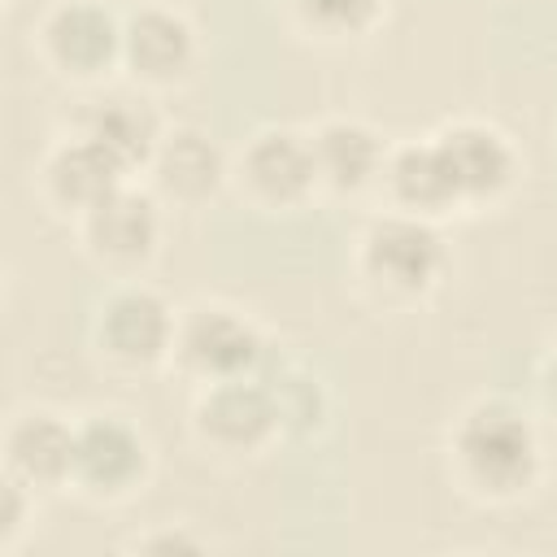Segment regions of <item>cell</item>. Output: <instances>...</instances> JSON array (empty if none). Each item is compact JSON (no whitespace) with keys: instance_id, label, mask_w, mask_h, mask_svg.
Instances as JSON below:
<instances>
[{"instance_id":"obj_2","label":"cell","mask_w":557,"mask_h":557,"mask_svg":"<svg viewBox=\"0 0 557 557\" xmlns=\"http://www.w3.org/2000/svg\"><path fill=\"white\" fill-rule=\"evenodd\" d=\"M444 265H448V248L431 218L392 209V213L374 218L357 239L361 278L392 300H413V296L431 292L435 278L444 274Z\"/></svg>"},{"instance_id":"obj_5","label":"cell","mask_w":557,"mask_h":557,"mask_svg":"<svg viewBox=\"0 0 557 557\" xmlns=\"http://www.w3.org/2000/svg\"><path fill=\"white\" fill-rule=\"evenodd\" d=\"M178 313L144 283H122L104 296L91 339L113 370H152L174 352Z\"/></svg>"},{"instance_id":"obj_18","label":"cell","mask_w":557,"mask_h":557,"mask_svg":"<svg viewBox=\"0 0 557 557\" xmlns=\"http://www.w3.org/2000/svg\"><path fill=\"white\" fill-rule=\"evenodd\" d=\"M287 4L296 22L318 39H357L383 13V0H287Z\"/></svg>"},{"instance_id":"obj_1","label":"cell","mask_w":557,"mask_h":557,"mask_svg":"<svg viewBox=\"0 0 557 557\" xmlns=\"http://www.w3.org/2000/svg\"><path fill=\"white\" fill-rule=\"evenodd\" d=\"M453 479L479 500H518L544 474V448L522 409L509 400L470 405L448 435Z\"/></svg>"},{"instance_id":"obj_14","label":"cell","mask_w":557,"mask_h":557,"mask_svg":"<svg viewBox=\"0 0 557 557\" xmlns=\"http://www.w3.org/2000/svg\"><path fill=\"white\" fill-rule=\"evenodd\" d=\"M379 183L387 187V200H392L396 213H413V218H431L435 222V218L461 209L435 135L431 139H409L400 148H387Z\"/></svg>"},{"instance_id":"obj_11","label":"cell","mask_w":557,"mask_h":557,"mask_svg":"<svg viewBox=\"0 0 557 557\" xmlns=\"http://www.w3.org/2000/svg\"><path fill=\"white\" fill-rule=\"evenodd\" d=\"M122 65L144 87H174L196 65V30L174 9H139L122 26Z\"/></svg>"},{"instance_id":"obj_7","label":"cell","mask_w":557,"mask_h":557,"mask_svg":"<svg viewBox=\"0 0 557 557\" xmlns=\"http://www.w3.org/2000/svg\"><path fill=\"white\" fill-rule=\"evenodd\" d=\"M261 335L257 326L231 309V305H191L178 313L174 331V361L205 387L222 379H244L261 361Z\"/></svg>"},{"instance_id":"obj_3","label":"cell","mask_w":557,"mask_h":557,"mask_svg":"<svg viewBox=\"0 0 557 557\" xmlns=\"http://www.w3.org/2000/svg\"><path fill=\"white\" fill-rule=\"evenodd\" d=\"M152 470L144 431L122 413H91L74 422V470L70 487L91 505L131 500Z\"/></svg>"},{"instance_id":"obj_9","label":"cell","mask_w":557,"mask_h":557,"mask_svg":"<svg viewBox=\"0 0 557 557\" xmlns=\"http://www.w3.org/2000/svg\"><path fill=\"white\" fill-rule=\"evenodd\" d=\"M39 52L65 78H100L122 61V26L96 0H61L39 22Z\"/></svg>"},{"instance_id":"obj_10","label":"cell","mask_w":557,"mask_h":557,"mask_svg":"<svg viewBox=\"0 0 557 557\" xmlns=\"http://www.w3.org/2000/svg\"><path fill=\"white\" fill-rule=\"evenodd\" d=\"M440 157L453 174L457 187V205L474 209V205H492L496 196L509 191L513 174H518V157L513 144L487 126V122H453L435 135Z\"/></svg>"},{"instance_id":"obj_17","label":"cell","mask_w":557,"mask_h":557,"mask_svg":"<svg viewBox=\"0 0 557 557\" xmlns=\"http://www.w3.org/2000/svg\"><path fill=\"white\" fill-rule=\"evenodd\" d=\"M126 178L131 174L100 144H91L87 135H74V139L57 144L52 157L44 161V191H48V200L57 209L74 213V218L83 209H91L96 200H104L109 191H117Z\"/></svg>"},{"instance_id":"obj_4","label":"cell","mask_w":557,"mask_h":557,"mask_svg":"<svg viewBox=\"0 0 557 557\" xmlns=\"http://www.w3.org/2000/svg\"><path fill=\"white\" fill-rule=\"evenodd\" d=\"M191 431L213 453L261 457L287 426L270 383H257L252 374H244V379H222L200 387V400L191 409Z\"/></svg>"},{"instance_id":"obj_21","label":"cell","mask_w":557,"mask_h":557,"mask_svg":"<svg viewBox=\"0 0 557 557\" xmlns=\"http://www.w3.org/2000/svg\"><path fill=\"white\" fill-rule=\"evenodd\" d=\"M544 396H548V405L557 409V348H553L548 361H544Z\"/></svg>"},{"instance_id":"obj_13","label":"cell","mask_w":557,"mask_h":557,"mask_svg":"<svg viewBox=\"0 0 557 557\" xmlns=\"http://www.w3.org/2000/svg\"><path fill=\"white\" fill-rule=\"evenodd\" d=\"M70 470H74V422L35 409L9 426L4 474L22 479L30 492H61L70 487Z\"/></svg>"},{"instance_id":"obj_12","label":"cell","mask_w":557,"mask_h":557,"mask_svg":"<svg viewBox=\"0 0 557 557\" xmlns=\"http://www.w3.org/2000/svg\"><path fill=\"white\" fill-rule=\"evenodd\" d=\"M148 174H152V196L157 200H170L178 209H200L231 178V165L209 144V135H200L191 126H178V131H165Z\"/></svg>"},{"instance_id":"obj_8","label":"cell","mask_w":557,"mask_h":557,"mask_svg":"<svg viewBox=\"0 0 557 557\" xmlns=\"http://www.w3.org/2000/svg\"><path fill=\"white\" fill-rule=\"evenodd\" d=\"M239 191L265 213H292L318 191V165L309 135L300 131H261L239 148L231 170Z\"/></svg>"},{"instance_id":"obj_15","label":"cell","mask_w":557,"mask_h":557,"mask_svg":"<svg viewBox=\"0 0 557 557\" xmlns=\"http://www.w3.org/2000/svg\"><path fill=\"white\" fill-rule=\"evenodd\" d=\"M309 148H313V165H318V187L352 196L366 191L370 183H379L387 148L383 139L352 117H326L318 131H309Z\"/></svg>"},{"instance_id":"obj_16","label":"cell","mask_w":557,"mask_h":557,"mask_svg":"<svg viewBox=\"0 0 557 557\" xmlns=\"http://www.w3.org/2000/svg\"><path fill=\"white\" fill-rule=\"evenodd\" d=\"M78 135H87L91 144H100L126 174L135 170H148L165 131H161V117L135 100V96H104V100H91L83 113H78Z\"/></svg>"},{"instance_id":"obj_6","label":"cell","mask_w":557,"mask_h":557,"mask_svg":"<svg viewBox=\"0 0 557 557\" xmlns=\"http://www.w3.org/2000/svg\"><path fill=\"white\" fill-rule=\"evenodd\" d=\"M78 239L83 252L104 265L109 274H135L152 261L157 239H161V200L152 191H139L131 183H122L117 191H109L104 200H96L91 209H83L78 218Z\"/></svg>"},{"instance_id":"obj_20","label":"cell","mask_w":557,"mask_h":557,"mask_svg":"<svg viewBox=\"0 0 557 557\" xmlns=\"http://www.w3.org/2000/svg\"><path fill=\"white\" fill-rule=\"evenodd\" d=\"M126 553H205V540L191 535L187 527H157V531H144L126 544Z\"/></svg>"},{"instance_id":"obj_19","label":"cell","mask_w":557,"mask_h":557,"mask_svg":"<svg viewBox=\"0 0 557 557\" xmlns=\"http://www.w3.org/2000/svg\"><path fill=\"white\" fill-rule=\"evenodd\" d=\"M35 496L39 492H30L22 479L4 474V492H0V553H13L22 544V535H26L30 518H35Z\"/></svg>"}]
</instances>
